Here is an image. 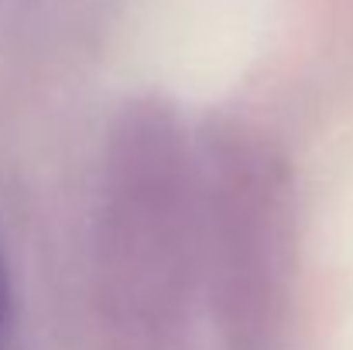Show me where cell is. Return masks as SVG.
<instances>
[{"mask_svg":"<svg viewBox=\"0 0 353 350\" xmlns=\"http://www.w3.org/2000/svg\"><path fill=\"white\" fill-rule=\"evenodd\" d=\"M3 320H7V264L0 251V337H3Z\"/></svg>","mask_w":353,"mask_h":350,"instance_id":"6da1fadb","label":"cell"}]
</instances>
